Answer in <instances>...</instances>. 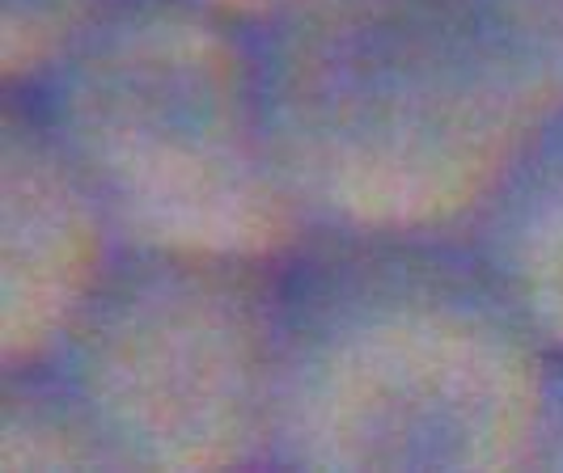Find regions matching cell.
Here are the masks:
<instances>
[{
    "instance_id": "1",
    "label": "cell",
    "mask_w": 563,
    "mask_h": 473,
    "mask_svg": "<svg viewBox=\"0 0 563 473\" xmlns=\"http://www.w3.org/2000/svg\"><path fill=\"white\" fill-rule=\"evenodd\" d=\"M258 56L313 233L466 237L563 111L551 0H288Z\"/></svg>"
},
{
    "instance_id": "2",
    "label": "cell",
    "mask_w": 563,
    "mask_h": 473,
    "mask_svg": "<svg viewBox=\"0 0 563 473\" xmlns=\"http://www.w3.org/2000/svg\"><path fill=\"white\" fill-rule=\"evenodd\" d=\"M560 376L466 237L313 233L284 262L272 470H547Z\"/></svg>"
},
{
    "instance_id": "3",
    "label": "cell",
    "mask_w": 563,
    "mask_h": 473,
    "mask_svg": "<svg viewBox=\"0 0 563 473\" xmlns=\"http://www.w3.org/2000/svg\"><path fill=\"white\" fill-rule=\"evenodd\" d=\"M123 250L288 262L313 224L276 153L258 26L119 0L34 93Z\"/></svg>"
},
{
    "instance_id": "4",
    "label": "cell",
    "mask_w": 563,
    "mask_h": 473,
    "mask_svg": "<svg viewBox=\"0 0 563 473\" xmlns=\"http://www.w3.org/2000/svg\"><path fill=\"white\" fill-rule=\"evenodd\" d=\"M284 262L132 254L52 368L114 470L254 473L276 457Z\"/></svg>"
},
{
    "instance_id": "5",
    "label": "cell",
    "mask_w": 563,
    "mask_h": 473,
    "mask_svg": "<svg viewBox=\"0 0 563 473\" xmlns=\"http://www.w3.org/2000/svg\"><path fill=\"white\" fill-rule=\"evenodd\" d=\"M123 241L26 93H0V368L47 363Z\"/></svg>"
},
{
    "instance_id": "6",
    "label": "cell",
    "mask_w": 563,
    "mask_h": 473,
    "mask_svg": "<svg viewBox=\"0 0 563 473\" xmlns=\"http://www.w3.org/2000/svg\"><path fill=\"white\" fill-rule=\"evenodd\" d=\"M466 241L563 368V111L512 166Z\"/></svg>"
},
{
    "instance_id": "7",
    "label": "cell",
    "mask_w": 563,
    "mask_h": 473,
    "mask_svg": "<svg viewBox=\"0 0 563 473\" xmlns=\"http://www.w3.org/2000/svg\"><path fill=\"white\" fill-rule=\"evenodd\" d=\"M0 470H114L98 423L52 363L0 368Z\"/></svg>"
},
{
    "instance_id": "8",
    "label": "cell",
    "mask_w": 563,
    "mask_h": 473,
    "mask_svg": "<svg viewBox=\"0 0 563 473\" xmlns=\"http://www.w3.org/2000/svg\"><path fill=\"white\" fill-rule=\"evenodd\" d=\"M119 0H0V93H34Z\"/></svg>"
},
{
    "instance_id": "9",
    "label": "cell",
    "mask_w": 563,
    "mask_h": 473,
    "mask_svg": "<svg viewBox=\"0 0 563 473\" xmlns=\"http://www.w3.org/2000/svg\"><path fill=\"white\" fill-rule=\"evenodd\" d=\"M191 4H203V9H217V13H229L246 26H263L267 18H276L288 0H191Z\"/></svg>"
},
{
    "instance_id": "10",
    "label": "cell",
    "mask_w": 563,
    "mask_h": 473,
    "mask_svg": "<svg viewBox=\"0 0 563 473\" xmlns=\"http://www.w3.org/2000/svg\"><path fill=\"white\" fill-rule=\"evenodd\" d=\"M547 470H563V376H560V402H555V427H551V452Z\"/></svg>"
},
{
    "instance_id": "11",
    "label": "cell",
    "mask_w": 563,
    "mask_h": 473,
    "mask_svg": "<svg viewBox=\"0 0 563 473\" xmlns=\"http://www.w3.org/2000/svg\"><path fill=\"white\" fill-rule=\"evenodd\" d=\"M555 4V38H560V72H563V0H551Z\"/></svg>"
}]
</instances>
